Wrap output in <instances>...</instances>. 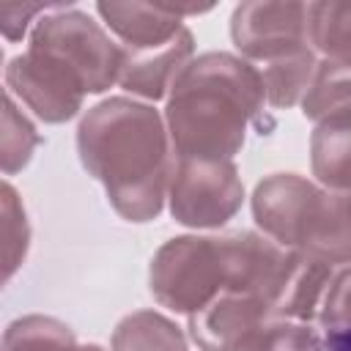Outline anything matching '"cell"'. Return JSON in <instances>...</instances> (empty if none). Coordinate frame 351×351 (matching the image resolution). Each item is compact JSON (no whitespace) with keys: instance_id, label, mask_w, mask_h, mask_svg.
<instances>
[{"instance_id":"1","label":"cell","mask_w":351,"mask_h":351,"mask_svg":"<svg viewBox=\"0 0 351 351\" xmlns=\"http://www.w3.org/2000/svg\"><path fill=\"white\" fill-rule=\"evenodd\" d=\"M82 167L104 184L112 208L129 222L159 217L173 176L162 115L143 101L112 96L90 107L77 129Z\"/></svg>"},{"instance_id":"2","label":"cell","mask_w":351,"mask_h":351,"mask_svg":"<svg viewBox=\"0 0 351 351\" xmlns=\"http://www.w3.org/2000/svg\"><path fill=\"white\" fill-rule=\"evenodd\" d=\"M266 101L261 71L230 52H203L176 80L165 121L178 159H230Z\"/></svg>"},{"instance_id":"3","label":"cell","mask_w":351,"mask_h":351,"mask_svg":"<svg viewBox=\"0 0 351 351\" xmlns=\"http://www.w3.org/2000/svg\"><path fill=\"white\" fill-rule=\"evenodd\" d=\"M27 49L63 71L82 93H101L118 82L121 74L123 47H118L93 16L77 8H58L38 19Z\"/></svg>"},{"instance_id":"4","label":"cell","mask_w":351,"mask_h":351,"mask_svg":"<svg viewBox=\"0 0 351 351\" xmlns=\"http://www.w3.org/2000/svg\"><path fill=\"white\" fill-rule=\"evenodd\" d=\"M151 293L173 313H197L225 291L228 269L222 239L178 236L165 241L151 261Z\"/></svg>"},{"instance_id":"5","label":"cell","mask_w":351,"mask_h":351,"mask_svg":"<svg viewBox=\"0 0 351 351\" xmlns=\"http://www.w3.org/2000/svg\"><path fill=\"white\" fill-rule=\"evenodd\" d=\"M244 200L233 159H176L170 176V214L186 228H219Z\"/></svg>"},{"instance_id":"6","label":"cell","mask_w":351,"mask_h":351,"mask_svg":"<svg viewBox=\"0 0 351 351\" xmlns=\"http://www.w3.org/2000/svg\"><path fill=\"white\" fill-rule=\"evenodd\" d=\"M230 38L236 49L266 69L310 49L304 3H241L230 16Z\"/></svg>"},{"instance_id":"7","label":"cell","mask_w":351,"mask_h":351,"mask_svg":"<svg viewBox=\"0 0 351 351\" xmlns=\"http://www.w3.org/2000/svg\"><path fill=\"white\" fill-rule=\"evenodd\" d=\"M271 318H277L274 307L263 296L225 288L189 315V335L200 351H241L244 343Z\"/></svg>"},{"instance_id":"8","label":"cell","mask_w":351,"mask_h":351,"mask_svg":"<svg viewBox=\"0 0 351 351\" xmlns=\"http://www.w3.org/2000/svg\"><path fill=\"white\" fill-rule=\"evenodd\" d=\"M291 250L321 263H351V192L318 189L310 195Z\"/></svg>"},{"instance_id":"9","label":"cell","mask_w":351,"mask_h":351,"mask_svg":"<svg viewBox=\"0 0 351 351\" xmlns=\"http://www.w3.org/2000/svg\"><path fill=\"white\" fill-rule=\"evenodd\" d=\"M5 82L47 123H63L74 118L85 99L77 82H71L63 71H58L30 49L16 55L5 66Z\"/></svg>"},{"instance_id":"10","label":"cell","mask_w":351,"mask_h":351,"mask_svg":"<svg viewBox=\"0 0 351 351\" xmlns=\"http://www.w3.org/2000/svg\"><path fill=\"white\" fill-rule=\"evenodd\" d=\"M192 52H195V38H192L189 27H181L176 38H170L167 44L154 47V49L123 47L118 82L129 93L156 101L167 90H173L176 80L189 66Z\"/></svg>"},{"instance_id":"11","label":"cell","mask_w":351,"mask_h":351,"mask_svg":"<svg viewBox=\"0 0 351 351\" xmlns=\"http://www.w3.org/2000/svg\"><path fill=\"white\" fill-rule=\"evenodd\" d=\"M211 5H167V3H96L101 19L123 38L129 49H154L178 36L181 16L208 11Z\"/></svg>"},{"instance_id":"12","label":"cell","mask_w":351,"mask_h":351,"mask_svg":"<svg viewBox=\"0 0 351 351\" xmlns=\"http://www.w3.org/2000/svg\"><path fill=\"white\" fill-rule=\"evenodd\" d=\"M310 162L324 186L351 192V110L318 121L310 137Z\"/></svg>"},{"instance_id":"13","label":"cell","mask_w":351,"mask_h":351,"mask_svg":"<svg viewBox=\"0 0 351 351\" xmlns=\"http://www.w3.org/2000/svg\"><path fill=\"white\" fill-rule=\"evenodd\" d=\"M112 351H186V340L162 313L137 310L115 326Z\"/></svg>"},{"instance_id":"14","label":"cell","mask_w":351,"mask_h":351,"mask_svg":"<svg viewBox=\"0 0 351 351\" xmlns=\"http://www.w3.org/2000/svg\"><path fill=\"white\" fill-rule=\"evenodd\" d=\"M310 44L324 60L351 66V0H324L307 5Z\"/></svg>"},{"instance_id":"15","label":"cell","mask_w":351,"mask_h":351,"mask_svg":"<svg viewBox=\"0 0 351 351\" xmlns=\"http://www.w3.org/2000/svg\"><path fill=\"white\" fill-rule=\"evenodd\" d=\"M343 110H351V66L321 60L302 99V115L310 121H324Z\"/></svg>"},{"instance_id":"16","label":"cell","mask_w":351,"mask_h":351,"mask_svg":"<svg viewBox=\"0 0 351 351\" xmlns=\"http://www.w3.org/2000/svg\"><path fill=\"white\" fill-rule=\"evenodd\" d=\"M3 351H77L71 329L49 315H25L8 324Z\"/></svg>"},{"instance_id":"17","label":"cell","mask_w":351,"mask_h":351,"mask_svg":"<svg viewBox=\"0 0 351 351\" xmlns=\"http://www.w3.org/2000/svg\"><path fill=\"white\" fill-rule=\"evenodd\" d=\"M41 143L36 126L16 110L11 93L3 96V132H0V159L3 173H16L30 162L33 148Z\"/></svg>"},{"instance_id":"18","label":"cell","mask_w":351,"mask_h":351,"mask_svg":"<svg viewBox=\"0 0 351 351\" xmlns=\"http://www.w3.org/2000/svg\"><path fill=\"white\" fill-rule=\"evenodd\" d=\"M0 211H3V277L8 280L16 271V266L25 261L30 241L27 217L11 184L0 186Z\"/></svg>"},{"instance_id":"19","label":"cell","mask_w":351,"mask_h":351,"mask_svg":"<svg viewBox=\"0 0 351 351\" xmlns=\"http://www.w3.org/2000/svg\"><path fill=\"white\" fill-rule=\"evenodd\" d=\"M315 332L304 321L271 318L266 321L241 351H315Z\"/></svg>"},{"instance_id":"20","label":"cell","mask_w":351,"mask_h":351,"mask_svg":"<svg viewBox=\"0 0 351 351\" xmlns=\"http://www.w3.org/2000/svg\"><path fill=\"white\" fill-rule=\"evenodd\" d=\"M318 321L324 332L351 326V269H343L332 277L318 310Z\"/></svg>"},{"instance_id":"21","label":"cell","mask_w":351,"mask_h":351,"mask_svg":"<svg viewBox=\"0 0 351 351\" xmlns=\"http://www.w3.org/2000/svg\"><path fill=\"white\" fill-rule=\"evenodd\" d=\"M47 8L49 5H44V3H0V30H3V36L8 41H19L27 22L36 14L47 11Z\"/></svg>"},{"instance_id":"22","label":"cell","mask_w":351,"mask_h":351,"mask_svg":"<svg viewBox=\"0 0 351 351\" xmlns=\"http://www.w3.org/2000/svg\"><path fill=\"white\" fill-rule=\"evenodd\" d=\"M315 351H351V326L324 332L315 343Z\"/></svg>"},{"instance_id":"23","label":"cell","mask_w":351,"mask_h":351,"mask_svg":"<svg viewBox=\"0 0 351 351\" xmlns=\"http://www.w3.org/2000/svg\"><path fill=\"white\" fill-rule=\"evenodd\" d=\"M77 351H104V348H99V346H82V348H77Z\"/></svg>"}]
</instances>
